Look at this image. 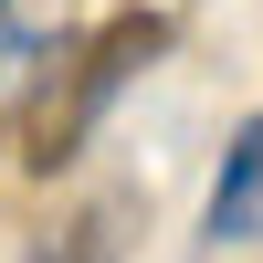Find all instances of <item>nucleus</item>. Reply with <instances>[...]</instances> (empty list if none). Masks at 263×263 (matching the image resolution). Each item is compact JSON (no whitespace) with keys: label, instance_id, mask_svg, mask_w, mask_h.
Wrapping results in <instances>:
<instances>
[{"label":"nucleus","instance_id":"1","mask_svg":"<svg viewBox=\"0 0 263 263\" xmlns=\"http://www.w3.org/2000/svg\"><path fill=\"white\" fill-rule=\"evenodd\" d=\"M158 53H168V21H158V11H147V21H116V32H105L95 53H84V74H74V95H63V116H42L21 158H32V168H63L84 137H95V116H105V105H116L126 84H137L147 63H158Z\"/></svg>","mask_w":263,"mask_h":263},{"label":"nucleus","instance_id":"2","mask_svg":"<svg viewBox=\"0 0 263 263\" xmlns=\"http://www.w3.org/2000/svg\"><path fill=\"white\" fill-rule=\"evenodd\" d=\"M200 232L211 242H263V105L232 126L221 179H211V200H200Z\"/></svg>","mask_w":263,"mask_h":263},{"label":"nucleus","instance_id":"3","mask_svg":"<svg viewBox=\"0 0 263 263\" xmlns=\"http://www.w3.org/2000/svg\"><path fill=\"white\" fill-rule=\"evenodd\" d=\"M63 53V0H0V95Z\"/></svg>","mask_w":263,"mask_h":263},{"label":"nucleus","instance_id":"4","mask_svg":"<svg viewBox=\"0 0 263 263\" xmlns=\"http://www.w3.org/2000/svg\"><path fill=\"white\" fill-rule=\"evenodd\" d=\"M116 253H126V200H95V211H74L32 263H116Z\"/></svg>","mask_w":263,"mask_h":263}]
</instances>
